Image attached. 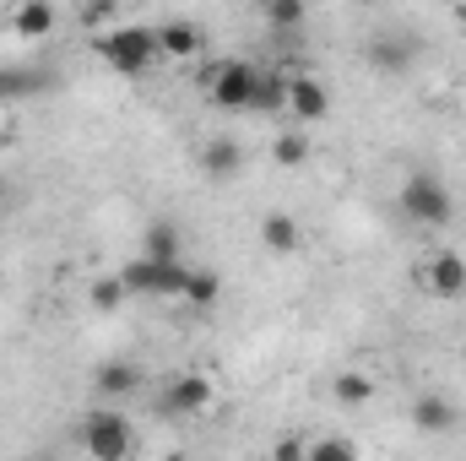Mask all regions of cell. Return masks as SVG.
Segmentation results:
<instances>
[{"instance_id":"cell-1","label":"cell","mask_w":466,"mask_h":461,"mask_svg":"<svg viewBox=\"0 0 466 461\" xmlns=\"http://www.w3.org/2000/svg\"><path fill=\"white\" fill-rule=\"evenodd\" d=\"M76 440H82L87 461H130L136 456V424L119 407H104V402L76 424Z\"/></svg>"},{"instance_id":"cell-15","label":"cell","mask_w":466,"mask_h":461,"mask_svg":"<svg viewBox=\"0 0 466 461\" xmlns=\"http://www.w3.org/2000/svg\"><path fill=\"white\" fill-rule=\"evenodd\" d=\"M260 244H266L271 255H299V244H304L299 218H293V212H266V218H260Z\"/></svg>"},{"instance_id":"cell-31","label":"cell","mask_w":466,"mask_h":461,"mask_svg":"<svg viewBox=\"0 0 466 461\" xmlns=\"http://www.w3.org/2000/svg\"><path fill=\"white\" fill-rule=\"evenodd\" d=\"M266 461H271V456H266Z\"/></svg>"},{"instance_id":"cell-25","label":"cell","mask_w":466,"mask_h":461,"mask_svg":"<svg viewBox=\"0 0 466 461\" xmlns=\"http://www.w3.org/2000/svg\"><path fill=\"white\" fill-rule=\"evenodd\" d=\"M304 446H309L304 435H282L277 451H271V461H304Z\"/></svg>"},{"instance_id":"cell-7","label":"cell","mask_w":466,"mask_h":461,"mask_svg":"<svg viewBox=\"0 0 466 461\" xmlns=\"http://www.w3.org/2000/svg\"><path fill=\"white\" fill-rule=\"evenodd\" d=\"M412 282H418L429 299L456 304V299H466V255L461 250H434V255H423L418 271H412Z\"/></svg>"},{"instance_id":"cell-28","label":"cell","mask_w":466,"mask_h":461,"mask_svg":"<svg viewBox=\"0 0 466 461\" xmlns=\"http://www.w3.org/2000/svg\"><path fill=\"white\" fill-rule=\"evenodd\" d=\"M27 461H60V456H55V451H44V456H27Z\"/></svg>"},{"instance_id":"cell-16","label":"cell","mask_w":466,"mask_h":461,"mask_svg":"<svg viewBox=\"0 0 466 461\" xmlns=\"http://www.w3.org/2000/svg\"><path fill=\"white\" fill-rule=\"evenodd\" d=\"M363 55H369L374 71H407V66L418 60V44H412V38H396V33H380Z\"/></svg>"},{"instance_id":"cell-9","label":"cell","mask_w":466,"mask_h":461,"mask_svg":"<svg viewBox=\"0 0 466 461\" xmlns=\"http://www.w3.org/2000/svg\"><path fill=\"white\" fill-rule=\"evenodd\" d=\"M93 391H98L104 407H119V402H130L136 391H147V374H141V364H130V358H104V364L93 369Z\"/></svg>"},{"instance_id":"cell-27","label":"cell","mask_w":466,"mask_h":461,"mask_svg":"<svg viewBox=\"0 0 466 461\" xmlns=\"http://www.w3.org/2000/svg\"><path fill=\"white\" fill-rule=\"evenodd\" d=\"M5 201H11V185H5V179H0V207H5Z\"/></svg>"},{"instance_id":"cell-6","label":"cell","mask_w":466,"mask_h":461,"mask_svg":"<svg viewBox=\"0 0 466 461\" xmlns=\"http://www.w3.org/2000/svg\"><path fill=\"white\" fill-rule=\"evenodd\" d=\"M212 402H218V380L201 374V369H179V374H168L157 385V407L168 418H201Z\"/></svg>"},{"instance_id":"cell-26","label":"cell","mask_w":466,"mask_h":461,"mask_svg":"<svg viewBox=\"0 0 466 461\" xmlns=\"http://www.w3.org/2000/svg\"><path fill=\"white\" fill-rule=\"evenodd\" d=\"M157 461H190V451H163Z\"/></svg>"},{"instance_id":"cell-4","label":"cell","mask_w":466,"mask_h":461,"mask_svg":"<svg viewBox=\"0 0 466 461\" xmlns=\"http://www.w3.org/2000/svg\"><path fill=\"white\" fill-rule=\"evenodd\" d=\"M396 207H401V218L418 223V229H445V223L456 218V196H451V185L434 179V174H407L401 190H396Z\"/></svg>"},{"instance_id":"cell-10","label":"cell","mask_w":466,"mask_h":461,"mask_svg":"<svg viewBox=\"0 0 466 461\" xmlns=\"http://www.w3.org/2000/svg\"><path fill=\"white\" fill-rule=\"evenodd\" d=\"M407 418H412L418 435H451V429H461V407L445 391H418L412 407H407Z\"/></svg>"},{"instance_id":"cell-19","label":"cell","mask_w":466,"mask_h":461,"mask_svg":"<svg viewBox=\"0 0 466 461\" xmlns=\"http://www.w3.org/2000/svg\"><path fill=\"white\" fill-rule=\"evenodd\" d=\"M223 299V277L207 271V266H190V282H185V304L190 310H212Z\"/></svg>"},{"instance_id":"cell-24","label":"cell","mask_w":466,"mask_h":461,"mask_svg":"<svg viewBox=\"0 0 466 461\" xmlns=\"http://www.w3.org/2000/svg\"><path fill=\"white\" fill-rule=\"evenodd\" d=\"M82 22L109 33V27H115V0H104V5H82Z\"/></svg>"},{"instance_id":"cell-8","label":"cell","mask_w":466,"mask_h":461,"mask_svg":"<svg viewBox=\"0 0 466 461\" xmlns=\"http://www.w3.org/2000/svg\"><path fill=\"white\" fill-rule=\"evenodd\" d=\"M331 115V87L315 71H288V119L293 125H320Z\"/></svg>"},{"instance_id":"cell-3","label":"cell","mask_w":466,"mask_h":461,"mask_svg":"<svg viewBox=\"0 0 466 461\" xmlns=\"http://www.w3.org/2000/svg\"><path fill=\"white\" fill-rule=\"evenodd\" d=\"M255 87H260V71L249 60H212L201 71V98L223 115H244L255 104Z\"/></svg>"},{"instance_id":"cell-18","label":"cell","mask_w":466,"mask_h":461,"mask_svg":"<svg viewBox=\"0 0 466 461\" xmlns=\"http://www.w3.org/2000/svg\"><path fill=\"white\" fill-rule=\"evenodd\" d=\"M249 115H288V71H260Z\"/></svg>"},{"instance_id":"cell-22","label":"cell","mask_w":466,"mask_h":461,"mask_svg":"<svg viewBox=\"0 0 466 461\" xmlns=\"http://www.w3.org/2000/svg\"><path fill=\"white\" fill-rule=\"evenodd\" d=\"M87 299H93V310H104V315H115V310H125V304H130V293H125L119 271H115V277H98V282L87 288Z\"/></svg>"},{"instance_id":"cell-12","label":"cell","mask_w":466,"mask_h":461,"mask_svg":"<svg viewBox=\"0 0 466 461\" xmlns=\"http://www.w3.org/2000/svg\"><path fill=\"white\" fill-rule=\"evenodd\" d=\"M201 174H207V179H238V174H244V147H238V136H212V141H201Z\"/></svg>"},{"instance_id":"cell-13","label":"cell","mask_w":466,"mask_h":461,"mask_svg":"<svg viewBox=\"0 0 466 461\" xmlns=\"http://www.w3.org/2000/svg\"><path fill=\"white\" fill-rule=\"evenodd\" d=\"M5 27H11L16 38H49V33L60 27V11H55L49 0H22L16 11H5Z\"/></svg>"},{"instance_id":"cell-11","label":"cell","mask_w":466,"mask_h":461,"mask_svg":"<svg viewBox=\"0 0 466 461\" xmlns=\"http://www.w3.org/2000/svg\"><path fill=\"white\" fill-rule=\"evenodd\" d=\"M201 49H207V27L201 22H185V16L157 22V55L163 60H196Z\"/></svg>"},{"instance_id":"cell-30","label":"cell","mask_w":466,"mask_h":461,"mask_svg":"<svg viewBox=\"0 0 466 461\" xmlns=\"http://www.w3.org/2000/svg\"><path fill=\"white\" fill-rule=\"evenodd\" d=\"M456 16H461V22H466V5H456Z\"/></svg>"},{"instance_id":"cell-14","label":"cell","mask_w":466,"mask_h":461,"mask_svg":"<svg viewBox=\"0 0 466 461\" xmlns=\"http://www.w3.org/2000/svg\"><path fill=\"white\" fill-rule=\"evenodd\" d=\"M141 261H163V266L185 261V239H179V229L168 218H152L147 223V233H141Z\"/></svg>"},{"instance_id":"cell-29","label":"cell","mask_w":466,"mask_h":461,"mask_svg":"<svg viewBox=\"0 0 466 461\" xmlns=\"http://www.w3.org/2000/svg\"><path fill=\"white\" fill-rule=\"evenodd\" d=\"M0 93H11V77H5V71H0Z\"/></svg>"},{"instance_id":"cell-2","label":"cell","mask_w":466,"mask_h":461,"mask_svg":"<svg viewBox=\"0 0 466 461\" xmlns=\"http://www.w3.org/2000/svg\"><path fill=\"white\" fill-rule=\"evenodd\" d=\"M93 49H98V60L109 71H119V77H141V71H152V60H163L157 55V27H136V22L98 33Z\"/></svg>"},{"instance_id":"cell-20","label":"cell","mask_w":466,"mask_h":461,"mask_svg":"<svg viewBox=\"0 0 466 461\" xmlns=\"http://www.w3.org/2000/svg\"><path fill=\"white\" fill-rule=\"evenodd\" d=\"M304 461H363V451L352 446L348 435H315L304 446Z\"/></svg>"},{"instance_id":"cell-17","label":"cell","mask_w":466,"mask_h":461,"mask_svg":"<svg viewBox=\"0 0 466 461\" xmlns=\"http://www.w3.org/2000/svg\"><path fill=\"white\" fill-rule=\"evenodd\" d=\"M331 402H337V407H369V402H374V380H369V374H363V369H342V374H337V380H331Z\"/></svg>"},{"instance_id":"cell-21","label":"cell","mask_w":466,"mask_h":461,"mask_svg":"<svg viewBox=\"0 0 466 461\" xmlns=\"http://www.w3.org/2000/svg\"><path fill=\"white\" fill-rule=\"evenodd\" d=\"M304 158H309V136L304 130H277L271 136V163L277 169H299Z\"/></svg>"},{"instance_id":"cell-23","label":"cell","mask_w":466,"mask_h":461,"mask_svg":"<svg viewBox=\"0 0 466 461\" xmlns=\"http://www.w3.org/2000/svg\"><path fill=\"white\" fill-rule=\"evenodd\" d=\"M260 16H266V27H304V5L299 0H266Z\"/></svg>"},{"instance_id":"cell-5","label":"cell","mask_w":466,"mask_h":461,"mask_svg":"<svg viewBox=\"0 0 466 461\" xmlns=\"http://www.w3.org/2000/svg\"><path fill=\"white\" fill-rule=\"evenodd\" d=\"M119 282H125V293L130 299H185V282H190V261H174V266H163V261H125L119 266Z\"/></svg>"}]
</instances>
